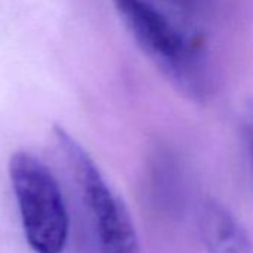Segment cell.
Segmentation results:
<instances>
[{
    "mask_svg": "<svg viewBox=\"0 0 253 253\" xmlns=\"http://www.w3.org/2000/svg\"><path fill=\"white\" fill-rule=\"evenodd\" d=\"M115 9L143 54L188 98L207 101L216 91V73L204 35L177 26L149 0H113Z\"/></svg>",
    "mask_w": 253,
    "mask_h": 253,
    "instance_id": "cell-1",
    "label": "cell"
},
{
    "mask_svg": "<svg viewBox=\"0 0 253 253\" xmlns=\"http://www.w3.org/2000/svg\"><path fill=\"white\" fill-rule=\"evenodd\" d=\"M8 171L29 246L36 253H63L70 222L57 177L27 151L12 154Z\"/></svg>",
    "mask_w": 253,
    "mask_h": 253,
    "instance_id": "cell-2",
    "label": "cell"
},
{
    "mask_svg": "<svg viewBox=\"0 0 253 253\" xmlns=\"http://www.w3.org/2000/svg\"><path fill=\"white\" fill-rule=\"evenodd\" d=\"M52 131L70 167L100 253H139L137 229L122 198L110 188L86 149L67 130L54 125Z\"/></svg>",
    "mask_w": 253,
    "mask_h": 253,
    "instance_id": "cell-3",
    "label": "cell"
},
{
    "mask_svg": "<svg viewBox=\"0 0 253 253\" xmlns=\"http://www.w3.org/2000/svg\"><path fill=\"white\" fill-rule=\"evenodd\" d=\"M197 229L206 253H252L249 232L220 201L209 198L200 204Z\"/></svg>",
    "mask_w": 253,
    "mask_h": 253,
    "instance_id": "cell-4",
    "label": "cell"
},
{
    "mask_svg": "<svg viewBox=\"0 0 253 253\" xmlns=\"http://www.w3.org/2000/svg\"><path fill=\"white\" fill-rule=\"evenodd\" d=\"M246 137H247V148H249V157H250V167L253 173V106L249 112L247 118V126H246Z\"/></svg>",
    "mask_w": 253,
    "mask_h": 253,
    "instance_id": "cell-5",
    "label": "cell"
},
{
    "mask_svg": "<svg viewBox=\"0 0 253 253\" xmlns=\"http://www.w3.org/2000/svg\"><path fill=\"white\" fill-rule=\"evenodd\" d=\"M169 2L183 11H195L198 6V0H169Z\"/></svg>",
    "mask_w": 253,
    "mask_h": 253,
    "instance_id": "cell-6",
    "label": "cell"
}]
</instances>
